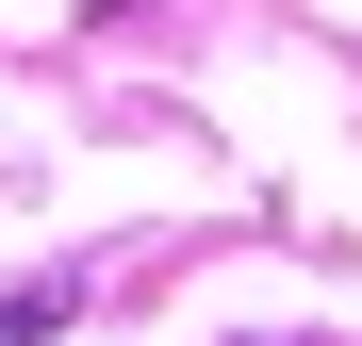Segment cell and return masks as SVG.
Returning <instances> with one entry per match:
<instances>
[{"instance_id": "6da1fadb", "label": "cell", "mask_w": 362, "mask_h": 346, "mask_svg": "<svg viewBox=\"0 0 362 346\" xmlns=\"http://www.w3.org/2000/svg\"><path fill=\"white\" fill-rule=\"evenodd\" d=\"M83 313V280H17V297H0V346H33V330H66Z\"/></svg>"}]
</instances>
